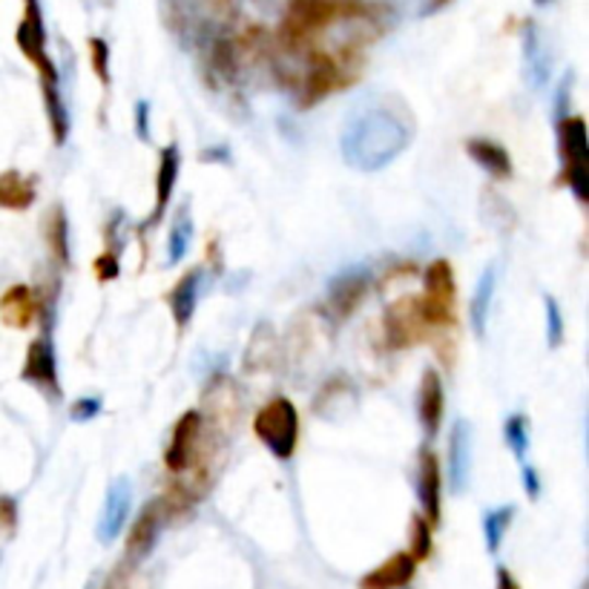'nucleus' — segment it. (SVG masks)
<instances>
[{"instance_id":"obj_1","label":"nucleus","mask_w":589,"mask_h":589,"mask_svg":"<svg viewBox=\"0 0 589 589\" xmlns=\"http://www.w3.org/2000/svg\"><path fill=\"white\" fill-rule=\"evenodd\" d=\"M411 135H414V127L409 121V112H402V107L394 110L388 104H374L348 118L346 130L339 135V153L353 170L377 173L409 147Z\"/></svg>"},{"instance_id":"obj_2","label":"nucleus","mask_w":589,"mask_h":589,"mask_svg":"<svg viewBox=\"0 0 589 589\" xmlns=\"http://www.w3.org/2000/svg\"><path fill=\"white\" fill-rule=\"evenodd\" d=\"M253 432L276 460H291L299 443L297 406L288 397H274L253 420Z\"/></svg>"},{"instance_id":"obj_3","label":"nucleus","mask_w":589,"mask_h":589,"mask_svg":"<svg viewBox=\"0 0 589 589\" xmlns=\"http://www.w3.org/2000/svg\"><path fill=\"white\" fill-rule=\"evenodd\" d=\"M558 147L564 161V181L573 196L587 205L589 202V144L587 121L581 116H566L558 121Z\"/></svg>"},{"instance_id":"obj_4","label":"nucleus","mask_w":589,"mask_h":589,"mask_svg":"<svg viewBox=\"0 0 589 589\" xmlns=\"http://www.w3.org/2000/svg\"><path fill=\"white\" fill-rule=\"evenodd\" d=\"M15 40L21 52L32 61V67L40 72L44 87H61V75L47 52V26L40 15V0H24V21L17 26Z\"/></svg>"},{"instance_id":"obj_5","label":"nucleus","mask_w":589,"mask_h":589,"mask_svg":"<svg viewBox=\"0 0 589 589\" xmlns=\"http://www.w3.org/2000/svg\"><path fill=\"white\" fill-rule=\"evenodd\" d=\"M425 283V297L420 299L423 305V316L429 328L432 325H448L455 320V267L446 260H434L432 265L425 267L423 274Z\"/></svg>"},{"instance_id":"obj_6","label":"nucleus","mask_w":589,"mask_h":589,"mask_svg":"<svg viewBox=\"0 0 589 589\" xmlns=\"http://www.w3.org/2000/svg\"><path fill=\"white\" fill-rule=\"evenodd\" d=\"M337 0H293V7L288 9V17H285L283 26L285 44H291V47L305 44L311 35L325 29L337 17Z\"/></svg>"},{"instance_id":"obj_7","label":"nucleus","mask_w":589,"mask_h":589,"mask_svg":"<svg viewBox=\"0 0 589 589\" xmlns=\"http://www.w3.org/2000/svg\"><path fill=\"white\" fill-rule=\"evenodd\" d=\"M202 429H205V417L202 411L190 409L179 417L170 434V446L165 452V464L173 474H184L193 469L199 460V443H202Z\"/></svg>"},{"instance_id":"obj_8","label":"nucleus","mask_w":589,"mask_h":589,"mask_svg":"<svg viewBox=\"0 0 589 589\" xmlns=\"http://www.w3.org/2000/svg\"><path fill=\"white\" fill-rule=\"evenodd\" d=\"M351 81L346 72V63H339L330 56H314L308 61L305 79L299 84V104L302 107H314L323 98H328L334 89H342Z\"/></svg>"},{"instance_id":"obj_9","label":"nucleus","mask_w":589,"mask_h":589,"mask_svg":"<svg viewBox=\"0 0 589 589\" xmlns=\"http://www.w3.org/2000/svg\"><path fill=\"white\" fill-rule=\"evenodd\" d=\"M429 323L423 316L420 299L406 297L397 299L388 311H385V339L392 348H406L423 337Z\"/></svg>"},{"instance_id":"obj_10","label":"nucleus","mask_w":589,"mask_h":589,"mask_svg":"<svg viewBox=\"0 0 589 589\" xmlns=\"http://www.w3.org/2000/svg\"><path fill=\"white\" fill-rule=\"evenodd\" d=\"M21 380H24V383H32L35 388L49 392V397H58V394H61V385H58L56 342L49 337V330L44 337L35 339L29 346V351H26Z\"/></svg>"},{"instance_id":"obj_11","label":"nucleus","mask_w":589,"mask_h":589,"mask_svg":"<svg viewBox=\"0 0 589 589\" xmlns=\"http://www.w3.org/2000/svg\"><path fill=\"white\" fill-rule=\"evenodd\" d=\"M130 509H133V483L127 478L112 480V486L107 489L104 497L101 518L95 527V538L101 543H112L118 534L124 532L127 520H130Z\"/></svg>"},{"instance_id":"obj_12","label":"nucleus","mask_w":589,"mask_h":589,"mask_svg":"<svg viewBox=\"0 0 589 589\" xmlns=\"http://www.w3.org/2000/svg\"><path fill=\"white\" fill-rule=\"evenodd\" d=\"M369 288L371 274L365 267H348V271H342L328 288V308L334 320H348L362 305Z\"/></svg>"},{"instance_id":"obj_13","label":"nucleus","mask_w":589,"mask_h":589,"mask_svg":"<svg viewBox=\"0 0 589 589\" xmlns=\"http://www.w3.org/2000/svg\"><path fill=\"white\" fill-rule=\"evenodd\" d=\"M167 520V509L165 501L158 497V501H149L142 512H139V518H135L133 529L127 534V561H144L153 552V546L158 543V534L165 529Z\"/></svg>"},{"instance_id":"obj_14","label":"nucleus","mask_w":589,"mask_h":589,"mask_svg":"<svg viewBox=\"0 0 589 589\" xmlns=\"http://www.w3.org/2000/svg\"><path fill=\"white\" fill-rule=\"evenodd\" d=\"M441 495H443V478H441V464L434 457L432 448H420L417 457V497L423 506V515L429 524H441Z\"/></svg>"},{"instance_id":"obj_15","label":"nucleus","mask_w":589,"mask_h":589,"mask_svg":"<svg viewBox=\"0 0 589 589\" xmlns=\"http://www.w3.org/2000/svg\"><path fill=\"white\" fill-rule=\"evenodd\" d=\"M417 417L423 425L425 437H437L446 417V388H443L441 374L434 369L423 371L420 380V394H417Z\"/></svg>"},{"instance_id":"obj_16","label":"nucleus","mask_w":589,"mask_h":589,"mask_svg":"<svg viewBox=\"0 0 589 589\" xmlns=\"http://www.w3.org/2000/svg\"><path fill=\"white\" fill-rule=\"evenodd\" d=\"M471 480V425L469 420H455L448 437V486L452 495H464Z\"/></svg>"},{"instance_id":"obj_17","label":"nucleus","mask_w":589,"mask_h":589,"mask_svg":"<svg viewBox=\"0 0 589 589\" xmlns=\"http://www.w3.org/2000/svg\"><path fill=\"white\" fill-rule=\"evenodd\" d=\"M417 573V561L409 552H394L392 558L374 566L360 578V589H406Z\"/></svg>"},{"instance_id":"obj_18","label":"nucleus","mask_w":589,"mask_h":589,"mask_svg":"<svg viewBox=\"0 0 589 589\" xmlns=\"http://www.w3.org/2000/svg\"><path fill=\"white\" fill-rule=\"evenodd\" d=\"M38 316V293L26 288V285H12V288L0 297V320H3L9 328H29Z\"/></svg>"},{"instance_id":"obj_19","label":"nucleus","mask_w":589,"mask_h":589,"mask_svg":"<svg viewBox=\"0 0 589 589\" xmlns=\"http://www.w3.org/2000/svg\"><path fill=\"white\" fill-rule=\"evenodd\" d=\"M202 285H205V271H202V267H193V271H188V274L181 276L173 291H170V314H173L179 328H188L193 314H196L199 297H202Z\"/></svg>"},{"instance_id":"obj_20","label":"nucleus","mask_w":589,"mask_h":589,"mask_svg":"<svg viewBox=\"0 0 589 589\" xmlns=\"http://www.w3.org/2000/svg\"><path fill=\"white\" fill-rule=\"evenodd\" d=\"M179 170H181V156L179 147L170 144L161 153V161H158V173H156V211L149 213L147 225H158L165 219L167 207H170V199L176 193V184H179Z\"/></svg>"},{"instance_id":"obj_21","label":"nucleus","mask_w":589,"mask_h":589,"mask_svg":"<svg viewBox=\"0 0 589 589\" xmlns=\"http://www.w3.org/2000/svg\"><path fill=\"white\" fill-rule=\"evenodd\" d=\"M524 72H527V81L532 89H543L550 84V72H552V58L546 52V44H543L541 32L538 26L527 24L524 29Z\"/></svg>"},{"instance_id":"obj_22","label":"nucleus","mask_w":589,"mask_h":589,"mask_svg":"<svg viewBox=\"0 0 589 589\" xmlns=\"http://www.w3.org/2000/svg\"><path fill=\"white\" fill-rule=\"evenodd\" d=\"M466 153L474 165L483 170L492 179H509L515 173V167H512V156L509 149L503 147V144L492 142V139H469L466 142Z\"/></svg>"},{"instance_id":"obj_23","label":"nucleus","mask_w":589,"mask_h":589,"mask_svg":"<svg viewBox=\"0 0 589 589\" xmlns=\"http://www.w3.org/2000/svg\"><path fill=\"white\" fill-rule=\"evenodd\" d=\"M497 293V265H486V271L480 274L478 285H474V297H471V330L478 337H486L489 330V314H492V302Z\"/></svg>"},{"instance_id":"obj_24","label":"nucleus","mask_w":589,"mask_h":589,"mask_svg":"<svg viewBox=\"0 0 589 589\" xmlns=\"http://www.w3.org/2000/svg\"><path fill=\"white\" fill-rule=\"evenodd\" d=\"M35 196H38V188L29 176L17 173V170L0 173V207L3 211H26L32 207Z\"/></svg>"},{"instance_id":"obj_25","label":"nucleus","mask_w":589,"mask_h":589,"mask_svg":"<svg viewBox=\"0 0 589 589\" xmlns=\"http://www.w3.org/2000/svg\"><path fill=\"white\" fill-rule=\"evenodd\" d=\"M515 506L506 503V506H497V509H489L483 515V538H486V550L489 555H497L503 546V538L509 532L512 520H515Z\"/></svg>"},{"instance_id":"obj_26","label":"nucleus","mask_w":589,"mask_h":589,"mask_svg":"<svg viewBox=\"0 0 589 589\" xmlns=\"http://www.w3.org/2000/svg\"><path fill=\"white\" fill-rule=\"evenodd\" d=\"M47 242L61 265H70V225L63 207H52L47 219Z\"/></svg>"},{"instance_id":"obj_27","label":"nucleus","mask_w":589,"mask_h":589,"mask_svg":"<svg viewBox=\"0 0 589 589\" xmlns=\"http://www.w3.org/2000/svg\"><path fill=\"white\" fill-rule=\"evenodd\" d=\"M503 441H506V446H509V452L515 455V460L518 464H524L529 455V420L527 414H520V411H515V414L506 417V423H503Z\"/></svg>"},{"instance_id":"obj_28","label":"nucleus","mask_w":589,"mask_h":589,"mask_svg":"<svg viewBox=\"0 0 589 589\" xmlns=\"http://www.w3.org/2000/svg\"><path fill=\"white\" fill-rule=\"evenodd\" d=\"M190 242H193V221H190V213L188 207H184L173 228H170V239H167V265H179V262L188 256Z\"/></svg>"},{"instance_id":"obj_29","label":"nucleus","mask_w":589,"mask_h":589,"mask_svg":"<svg viewBox=\"0 0 589 589\" xmlns=\"http://www.w3.org/2000/svg\"><path fill=\"white\" fill-rule=\"evenodd\" d=\"M44 101H47L52 139H56V144H63L70 135V116H67V104L61 98V87H44Z\"/></svg>"},{"instance_id":"obj_30","label":"nucleus","mask_w":589,"mask_h":589,"mask_svg":"<svg viewBox=\"0 0 589 589\" xmlns=\"http://www.w3.org/2000/svg\"><path fill=\"white\" fill-rule=\"evenodd\" d=\"M409 555L414 561H429V555H432V524L425 520V515H414V518H411Z\"/></svg>"},{"instance_id":"obj_31","label":"nucleus","mask_w":589,"mask_h":589,"mask_svg":"<svg viewBox=\"0 0 589 589\" xmlns=\"http://www.w3.org/2000/svg\"><path fill=\"white\" fill-rule=\"evenodd\" d=\"M543 308H546V339H550V348H558L564 342L566 325L564 314H561V305L555 297H543Z\"/></svg>"},{"instance_id":"obj_32","label":"nucleus","mask_w":589,"mask_h":589,"mask_svg":"<svg viewBox=\"0 0 589 589\" xmlns=\"http://www.w3.org/2000/svg\"><path fill=\"white\" fill-rule=\"evenodd\" d=\"M89 52H93L95 75H98L104 84H110V47H107V40L101 38L89 40Z\"/></svg>"},{"instance_id":"obj_33","label":"nucleus","mask_w":589,"mask_h":589,"mask_svg":"<svg viewBox=\"0 0 589 589\" xmlns=\"http://www.w3.org/2000/svg\"><path fill=\"white\" fill-rule=\"evenodd\" d=\"M98 414H101V400H98V397H81V400L72 402L70 409L72 423H89V420H95Z\"/></svg>"},{"instance_id":"obj_34","label":"nucleus","mask_w":589,"mask_h":589,"mask_svg":"<svg viewBox=\"0 0 589 589\" xmlns=\"http://www.w3.org/2000/svg\"><path fill=\"white\" fill-rule=\"evenodd\" d=\"M520 483H524V489H527L529 501H538V497H541L543 480H541V474H538V469H534L532 464H527V460L520 464Z\"/></svg>"},{"instance_id":"obj_35","label":"nucleus","mask_w":589,"mask_h":589,"mask_svg":"<svg viewBox=\"0 0 589 589\" xmlns=\"http://www.w3.org/2000/svg\"><path fill=\"white\" fill-rule=\"evenodd\" d=\"M0 527L12 532L17 527V503L12 497H0Z\"/></svg>"},{"instance_id":"obj_36","label":"nucleus","mask_w":589,"mask_h":589,"mask_svg":"<svg viewBox=\"0 0 589 589\" xmlns=\"http://www.w3.org/2000/svg\"><path fill=\"white\" fill-rule=\"evenodd\" d=\"M135 130H139V139H142V142H147L149 139V104L144 101V98L135 104Z\"/></svg>"},{"instance_id":"obj_37","label":"nucleus","mask_w":589,"mask_h":589,"mask_svg":"<svg viewBox=\"0 0 589 589\" xmlns=\"http://www.w3.org/2000/svg\"><path fill=\"white\" fill-rule=\"evenodd\" d=\"M95 267H98V279H101V283H107V279H116V276H118V256H116V253H104Z\"/></svg>"},{"instance_id":"obj_38","label":"nucleus","mask_w":589,"mask_h":589,"mask_svg":"<svg viewBox=\"0 0 589 589\" xmlns=\"http://www.w3.org/2000/svg\"><path fill=\"white\" fill-rule=\"evenodd\" d=\"M495 589H520V584L515 581V575H512L509 569H506V566H497Z\"/></svg>"},{"instance_id":"obj_39","label":"nucleus","mask_w":589,"mask_h":589,"mask_svg":"<svg viewBox=\"0 0 589 589\" xmlns=\"http://www.w3.org/2000/svg\"><path fill=\"white\" fill-rule=\"evenodd\" d=\"M446 3L448 0H429V3H425V12H437V9H443Z\"/></svg>"},{"instance_id":"obj_40","label":"nucleus","mask_w":589,"mask_h":589,"mask_svg":"<svg viewBox=\"0 0 589 589\" xmlns=\"http://www.w3.org/2000/svg\"><path fill=\"white\" fill-rule=\"evenodd\" d=\"M546 3H552V0H534V7H546Z\"/></svg>"}]
</instances>
